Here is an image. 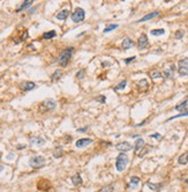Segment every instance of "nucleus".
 Masks as SVG:
<instances>
[{"mask_svg": "<svg viewBox=\"0 0 188 192\" xmlns=\"http://www.w3.org/2000/svg\"><path fill=\"white\" fill-rule=\"evenodd\" d=\"M73 51H74V49H73V47H68V49H65L62 52L60 53L58 61L61 66H64V67L67 66L68 61L71 60V57H72V54H73Z\"/></svg>", "mask_w": 188, "mask_h": 192, "instance_id": "f257e3e1", "label": "nucleus"}, {"mask_svg": "<svg viewBox=\"0 0 188 192\" xmlns=\"http://www.w3.org/2000/svg\"><path fill=\"white\" fill-rule=\"evenodd\" d=\"M128 163H129V160L127 158V155L126 154H119L117 158V162H116V167H117V170L118 171H123L125 169H126V167L128 166Z\"/></svg>", "mask_w": 188, "mask_h": 192, "instance_id": "f03ea898", "label": "nucleus"}, {"mask_svg": "<svg viewBox=\"0 0 188 192\" xmlns=\"http://www.w3.org/2000/svg\"><path fill=\"white\" fill-rule=\"evenodd\" d=\"M84 16H85L84 11L82 8H76L74 11V13L72 14V20L74 21L75 23H78V22H82V21L84 20Z\"/></svg>", "mask_w": 188, "mask_h": 192, "instance_id": "7ed1b4c3", "label": "nucleus"}, {"mask_svg": "<svg viewBox=\"0 0 188 192\" xmlns=\"http://www.w3.org/2000/svg\"><path fill=\"white\" fill-rule=\"evenodd\" d=\"M179 67H178V71L180 75H188V58H183L179 61Z\"/></svg>", "mask_w": 188, "mask_h": 192, "instance_id": "20e7f679", "label": "nucleus"}, {"mask_svg": "<svg viewBox=\"0 0 188 192\" xmlns=\"http://www.w3.org/2000/svg\"><path fill=\"white\" fill-rule=\"evenodd\" d=\"M30 166L35 168V169H38L40 167H43L45 164V159L43 158V156H35L33 159L30 160Z\"/></svg>", "mask_w": 188, "mask_h": 192, "instance_id": "39448f33", "label": "nucleus"}, {"mask_svg": "<svg viewBox=\"0 0 188 192\" xmlns=\"http://www.w3.org/2000/svg\"><path fill=\"white\" fill-rule=\"evenodd\" d=\"M148 44H149V41H148L147 35H145V34H142V35L140 36V38H139L137 47H139L140 50H143V49H145V47H148Z\"/></svg>", "mask_w": 188, "mask_h": 192, "instance_id": "423d86ee", "label": "nucleus"}, {"mask_svg": "<svg viewBox=\"0 0 188 192\" xmlns=\"http://www.w3.org/2000/svg\"><path fill=\"white\" fill-rule=\"evenodd\" d=\"M117 149L120 152H128L132 149V145L129 142H120L117 145Z\"/></svg>", "mask_w": 188, "mask_h": 192, "instance_id": "0eeeda50", "label": "nucleus"}, {"mask_svg": "<svg viewBox=\"0 0 188 192\" xmlns=\"http://www.w3.org/2000/svg\"><path fill=\"white\" fill-rule=\"evenodd\" d=\"M175 109H177L178 111H186V112H187V110H188V96L182 101L180 104H178V106H175Z\"/></svg>", "mask_w": 188, "mask_h": 192, "instance_id": "6e6552de", "label": "nucleus"}, {"mask_svg": "<svg viewBox=\"0 0 188 192\" xmlns=\"http://www.w3.org/2000/svg\"><path fill=\"white\" fill-rule=\"evenodd\" d=\"M35 87H36V85H35L33 82H31V81H23V82L21 83V88H22L23 90H26V92L31 90Z\"/></svg>", "mask_w": 188, "mask_h": 192, "instance_id": "1a4fd4ad", "label": "nucleus"}, {"mask_svg": "<svg viewBox=\"0 0 188 192\" xmlns=\"http://www.w3.org/2000/svg\"><path fill=\"white\" fill-rule=\"evenodd\" d=\"M92 142V140L89 139V138H84V139H80L76 141V147L78 148H82V147H85V146L90 145Z\"/></svg>", "mask_w": 188, "mask_h": 192, "instance_id": "9d476101", "label": "nucleus"}, {"mask_svg": "<svg viewBox=\"0 0 188 192\" xmlns=\"http://www.w3.org/2000/svg\"><path fill=\"white\" fill-rule=\"evenodd\" d=\"M144 148V140L143 139H137L136 142H135V154L139 156L140 152Z\"/></svg>", "mask_w": 188, "mask_h": 192, "instance_id": "9b49d317", "label": "nucleus"}, {"mask_svg": "<svg viewBox=\"0 0 188 192\" xmlns=\"http://www.w3.org/2000/svg\"><path fill=\"white\" fill-rule=\"evenodd\" d=\"M43 106L45 108V110H51L56 106V102L53 99H45L43 102Z\"/></svg>", "mask_w": 188, "mask_h": 192, "instance_id": "f8f14e48", "label": "nucleus"}, {"mask_svg": "<svg viewBox=\"0 0 188 192\" xmlns=\"http://www.w3.org/2000/svg\"><path fill=\"white\" fill-rule=\"evenodd\" d=\"M134 45V42L130 40V38H125L123 41V43H121V47L125 49V50H127V49H130V47Z\"/></svg>", "mask_w": 188, "mask_h": 192, "instance_id": "ddd939ff", "label": "nucleus"}, {"mask_svg": "<svg viewBox=\"0 0 188 192\" xmlns=\"http://www.w3.org/2000/svg\"><path fill=\"white\" fill-rule=\"evenodd\" d=\"M68 15H69V12H68L67 9H62V11H60V12L57 14V19L60 21H64L67 19Z\"/></svg>", "mask_w": 188, "mask_h": 192, "instance_id": "4468645a", "label": "nucleus"}, {"mask_svg": "<svg viewBox=\"0 0 188 192\" xmlns=\"http://www.w3.org/2000/svg\"><path fill=\"white\" fill-rule=\"evenodd\" d=\"M72 183H73V185L75 186H78L82 184V178H81V176L76 174V175H74L73 177H72Z\"/></svg>", "mask_w": 188, "mask_h": 192, "instance_id": "2eb2a0df", "label": "nucleus"}, {"mask_svg": "<svg viewBox=\"0 0 188 192\" xmlns=\"http://www.w3.org/2000/svg\"><path fill=\"white\" fill-rule=\"evenodd\" d=\"M159 15V12H154V13H150L148 14V15H145V16H143L142 19H140L139 20V22H144V21H148L150 20V19H154V18H156V16H158Z\"/></svg>", "mask_w": 188, "mask_h": 192, "instance_id": "dca6fc26", "label": "nucleus"}, {"mask_svg": "<svg viewBox=\"0 0 188 192\" xmlns=\"http://www.w3.org/2000/svg\"><path fill=\"white\" fill-rule=\"evenodd\" d=\"M139 183H140V178L136 177V176H134V177L130 178V182H129V184H128V186H129L130 189H134V187H136V186L139 185Z\"/></svg>", "mask_w": 188, "mask_h": 192, "instance_id": "f3484780", "label": "nucleus"}, {"mask_svg": "<svg viewBox=\"0 0 188 192\" xmlns=\"http://www.w3.org/2000/svg\"><path fill=\"white\" fill-rule=\"evenodd\" d=\"M31 5H33V1H31V0H27V1H24V2H23V4H22V5L19 7V8H18V11H16V12H18V13H20V12H22L23 9H26L27 7L31 6Z\"/></svg>", "mask_w": 188, "mask_h": 192, "instance_id": "a211bd4d", "label": "nucleus"}, {"mask_svg": "<svg viewBox=\"0 0 188 192\" xmlns=\"http://www.w3.org/2000/svg\"><path fill=\"white\" fill-rule=\"evenodd\" d=\"M178 162H179L180 164H187L188 163V152H186L185 154H182L181 156L179 158V160H178Z\"/></svg>", "mask_w": 188, "mask_h": 192, "instance_id": "6ab92c4d", "label": "nucleus"}, {"mask_svg": "<svg viewBox=\"0 0 188 192\" xmlns=\"http://www.w3.org/2000/svg\"><path fill=\"white\" fill-rule=\"evenodd\" d=\"M30 141H31V144H36V145H44L45 144V140L39 138V137H33Z\"/></svg>", "mask_w": 188, "mask_h": 192, "instance_id": "aec40b11", "label": "nucleus"}, {"mask_svg": "<svg viewBox=\"0 0 188 192\" xmlns=\"http://www.w3.org/2000/svg\"><path fill=\"white\" fill-rule=\"evenodd\" d=\"M56 35H57V34H56V31H53V30H52V31H47V33L43 34V38H44V40H51Z\"/></svg>", "mask_w": 188, "mask_h": 192, "instance_id": "412c9836", "label": "nucleus"}, {"mask_svg": "<svg viewBox=\"0 0 188 192\" xmlns=\"http://www.w3.org/2000/svg\"><path fill=\"white\" fill-rule=\"evenodd\" d=\"M148 85H149V83H148V81H147L145 79H143V80H141V81L139 82V88H140L141 90H143V89H147V88H148Z\"/></svg>", "mask_w": 188, "mask_h": 192, "instance_id": "4be33fe9", "label": "nucleus"}, {"mask_svg": "<svg viewBox=\"0 0 188 192\" xmlns=\"http://www.w3.org/2000/svg\"><path fill=\"white\" fill-rule=\"evenodd\" d=\"M62 154H64V152H62V148H61V147H57V148L54 149V152H53L54 158H57V159H59V158H60Z\"/></svg>", "mask_w": 188, "mask_h": 192, "instance_id": "5701e85b", "label": "nucleus"}, {"mask_svg": "<svg viewBox=\"0 0 188 192\" xmlns=\"http://www.w3.org/2000/svg\"><path fill=\"white\" fill-rule=\"evenodd\" d=\"M126 85H127V82L123 80V81H121V82H120L118 86L114 87V90H116V92H118V90H121V89H123V88L126 87Z\"/></svg>", "mask_w": 188, "mask_h": 192, "instance_id": "b1692460", "label": "nucleus"}, {"mask_svg": "<svg viewBox=\"0 0 188 192\" xmlns=\"http://www.w3.org/2000/svg\"><path fill=\"white\" fill-rule=\"evenodd\" d=\"M151 78L152 79H159V78H163V74L158 71H152L151 72Z\"/></svg>", "mask_w": 188, "mask_h": 192, "instance_id": "393cba45", "label": "nucleus"}, {"mask_svg": "<svg viewBox=\"0 0 188 192\" xmlns=\"http://www.w3.org/2000/svg\"><path fill=\"white\" fill-rule=\"evenodd\" d=\"M164 33H165V30H164V29H157V30H151V35H154V36H159V35H163Z\"/></svg>", "mask_w": 188, "mask_h": 192, "instance_id": "a878e982", "label": "nucleus"}, {"mask_svg": "<svg viewBox=\"0 0 188 192\" xmlns=\"http://www.w3.org/2000/svg\"><path fill=\"white\" fill-rule=\"evenodd\" d=\"M116 28H118V24H110V26H107L104 29V33H110V31H112Z\"/></svg>", "mask_w": 188, "mask_h": 192, "instance_id": "bb28decb", "label": "nucleus"}, {"mask_svg": "<svg viewBox=\"0 0 188 192\" xmlns=\"http://www.w3.org/2000/svg\"><path fill=\"white\" fill-rule=\"evenodd\" d=\"M60 75H61V71H60V70H57L56 72L53 73V75L51 76V79L53 80V81H54V80L59 79V78H60Z\"/></svg>", "mask_w": 188, "mask_h": 192, "instance_id": "cd10ccee", "label": "nucleus"}, {"mask_svg": "<svg viewBox=\"0 0 188 192\" xmlns=\"http://www.w3.org/2000/svg\"><path fill=\"white\" fill-rule=\"evenodd\" d=\"M173 71H174V68H173V66H171L169 70L165 72V78H171V76L173 75Z\"/></svg>", "mask_w": 188, "mask_h": 192, "instance_id": "c85d7f7f", "label": "nucleus"}, {"mask_svg": "<svg viewBox=\"0 0 188 192\" xmlns=\"http://www.w3.org/2000/svg\"><path fill=\"white\" fill-rule=\"evenodd\" d=\"M113 191V186L109 185V186H104L102 189V192H112Z\"/></svg>", "mask_w": 188, "mask_h": 192, "instance_id": "c756f323", "label": "nucleus"}, {"mask_svg": "<svg viewBox=\"0 0 188 192\" xmlns=\"http://www.w3.org/2000/svg\"><path fill=\"white\" fill-rule=\"evenodd\" d=\"M183 116H188V111L187 112H182V113H180V115H177V116H174V117H171L169 119V122L170 120H172V119H175V118H179V117H183Z\"/></svg>", "mask_w": 188, "mask_h": 192, "instance_id": "7c9ffc66", "label": "nucleus"}, {"mask_svg": "<svg viewBox=\"0 0 188 192\" xmlns=\"http://www.w3.org/2000/svg\"><path fill=\"white\" fill-rule=\"evenodd\" d=\"M150 138H156V139L161 140L162 139V135H161V134H158V133H155V134H151V135H150Z\"/></svg>", "mask_w": 188, "mask_h": 192, "instance_id": "2f4dec72", "label": "nucleus"}, {"mask_svg": "<svg viewBox=\"0 0 188 192\" xmlns=\"http://www.w3.org/2000/svg\"><path fill=\"white\" fill-rule=\"evenodd\" d=\"M83 74H84V71L82 70V71H80V72L76 73V76H78V79H82V78H83Z\"/></svg>", "mask_w": 188, "mask_h": 192, "instance_id": "473e14b6", "label": "nucleus"}, {"mask_svg": "<svg viewBox=\"0 0 188 192\" xmlns=\"http://www.w3.org/2000/svg\"><path fill=\"white\" fill-rule=\"evenodd\" d=\"M134 59H135V57H132V58H128V59H125V63L128 64V63H130L132 60H134Z\"/></svg>", "mask_w": 188, "mask_h": 192, "instance_id": "72a5a7b5", "label": "nucleus"}, {"mask_svg": "<svg viewBox=\"0 0 188 192\" xmlns=\"http://www.w3.org/2000/svg\"><path fill=\"white\" fill-rule=\"evenodd\" d=\"M97 101H99V102H102V103H105V97H104V96H100L99 99H97Z\"/></svg>", "mask_w": 188, "mask_h": 192, "instance_id": "f704fd0d", "label": "nucleus"}, {"mask_svg": "<svg viewBox=\"0 0 188 192\" xmlns=\"http://www.w3.org/2000/svg\"><path fill=\"white\" fill-rule=\"evenodd\" d=\"M181 36H182V33H181V31H179V33L177 34V38H179V37H181Z\"/></svg>", "mask_w": 188, "mask_h": 192, "instance_id": "c9c22d12", "label": "nucleus"}, {"mask_svg": "<svg viewBox=\"0 0 188 192\" xmlns=\"http://www.w3.org/2000/svg\"><path fill=\"white\" fill-rule=\"evenodd\" d=\"M78 132H85V129H78Z\"/></svg>", "mask_w": 188, "mask_h": 192, "instance_id": "e433bc0d", "label": "nucleus"}, {"mask_svg": "<svg viewBox=\"0 0 188 192\" xmlns=\"http://www.w3.org/2000/svg\"><path fill=\"white\" fill-rule=\"evenodd\" d=\"M187 183H188V179H187Z\"/></svg>", "mask_w": 188, "mask_h": 192, "instance_id": "4c0bfd02", "label": "nucleus"}]
</instances>
